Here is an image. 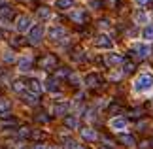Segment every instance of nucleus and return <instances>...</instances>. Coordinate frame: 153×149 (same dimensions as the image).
<instances>
[{"instance_id": "obj_1", "label": "nucleus", "mask_w": 153, "mask_h": 149, "mask_svg": "<svg viewBox=\"0 0 153 149\" xmlns=\"http://www.w3.org/2000/svg\"><path fill=\"white\" fill-rule=\"evenodd\" d=\"M153 89V74L149 72H144L136 77V81H134V91L136 93H146Z\"/></svg>"}, {"instance_id": "obj_2", "label": "nucleus", "mask_w": 153, "mask_h": 149, "mask_svg": "<svg viewBox=\"0 0 153 149\" xmlns=\"http://www.w3.org/2000/svg\"><path fill=\"white\" fill-rule=\"evenodd\" d=\"M44 34H45L44 25H34V27L30 28V30H28V42H30L32 45H38L40 42H42Z\"/></svg>"}, {"instance_id": "obj_3", "label": "nucleus", "mask_w": 153, "mask_h": 149, "mask_svg": "<svg viewBox=\"0 0 153 149\" xmlns=\"http://www.w3.org/2000/svg\"><path fill=\"white\" fill-rule=\"evenodd\" d=\"M15 28H17V32H27V30H30L32 28V19L28 15H19L15 19Z\"/></svg>"}, {"instance_id": "obj_4", "label": "nucleus", "mask_w": 153, "mask_h": 149, "mask_svg": "<svg viewBox=\"0 0 153 149\" xmlns=\"http://www.w3.org/2000/svg\"><path fill=\"white\" fill-rule=\"evenodd\" d=\"M132 53L136 55L138 59H146V57H149L151 55V47L148 44H132Z\"/></svg>"}, {"instance_id": "obj_5", "label": "nucleus", "mask_w": 153, "mask_h": 149, "mask_svg": "<svg viewBox=\"0 0 153 149\" xmlns=\"http://www.w3.org/2000/svg\"><path fill=\"white\" fill-rule=\"evenodd\" d=\"M95 45L98 49H111V47H114V40H111L108 34H98L95 38Z\"/></svg>"}, {"instance_id": "obj_6", "label": "nucleus", "mask_w": 153, "mask_h": 149, "mask_svg": "<svg viewBox=\"0 0 153 149\" xmlns=\"http://www.w3.org/2000/svg\"><path fill=\"white\" fill-rule=\"evenodd\" d=\"M40 66H42L44 70H53L57 68V57L55 55H45L40 59Z\"/></svg>"}, {"instance_id": "obj_7", "label": "nucleus", "mask_w": 153, "mask_h": 149, "mask_svg": "<svg viewBox=\"0 0 153 149\" xmlns=\"http://www.w3.org/2000/svg\"><path fill=\"white\" fill-rule=\"evenodd\" d=\"M85 85L87 87H93V89H95V87H100L102 85V77L100 76H98V74H87L85 76Z\"/></svg>"}, {"instance_id": "obj_8", "label": "nucleus", "mask_w": 153, "mask_h": 149, "mask_svg": "<svg viewBox=\"0 0 153 149\" xmlns=\"http://www.w3.org/2000/svg\"><path fill=\"white\" fill-rule=\"evenodd\" d=\"M25 87H28V93H32V94H40V93H42V83H40L36 77L28 79L25 83Z\"/></svg>"}, {"instance_id": "obj_9", "label": "nucleus", "mask_w": 153, "mask_h": 149, "mask_svg": "<svg viewBox=\"0 0 153 149\" xmlns=\"http://www.w3.org/2000/svg\"><path fill=\"white\" fill-rule=\"evenodd\" d=\"M48 34H49V38H51V40H55V42H57V40H62L64 36H66V30H64L62 27H51Z\"/></svg>"}, {"instance_id": "obj_10", "label": "nucleus", "mask_w": 153, "mask_h": 149, "mask_svg": "<svg viewBox=\"0 0 153 149\" xmlns=\"http://www.w3.org/2000/svg\"><path fill=\"white\" fill-rule=\"evenodd\" d=\"M79 134H81V138L87 140V142H95V140L98 138V134L95 132V128H89V127L81 128V130H79Z\"/></svg>"}, {"instance_id": "obj_11", "label": "nucleus", "mask_w": 153, "mask_h": 149, "mask_svg": "<svg viewBox=\"0 0 153 149\" xmlns=\"http://www.w3.org/2000/svg\"><path fill=\"white\" fill-rule=\"evenodd\" d=\"M45 91L49 93H59L61 91V85H59V79H55V77H49V79H45Z\"/></svg>"}, {"instance_id": "obj_12", "label": "nucleus", "mask_w": 153, "mask_h": 149, "mask_svg": "<svg viewBox=\"0 0 153 149\" xmlns=\"http://www.w3.org/2000/svg\"><path fill=\"white\" fill-rule=\"evenodd\" d=\"M110 127L114 130H123V128H127V119L125 117H114L110 121Z\"/></svg>"}, {"instance_id": "obj_13", "label": "nucleus", "mask_w": 153, "mask_h": 149, "mask_svg": "<svg viewBox=\"0 0 153 149\" xmlns=\"http://www.w3.org/2000/svg\"><path fill=\"white\" fill-rule=\"evenodd\" d=\"M10 110H11V102H10L8 98L0 96V115L8 117V115H10Z\"/></svg>"}, {"instance_id": "obj_14", "label": "nucleus", "mask_w": 153, "mask_h": 149, "mask_svg": "<svg viewBox=\"0 0 153 149\" xmlns=\"http://www.w3.org/2000/svg\"><path fill=\"white\" fill-rule=\"evenodd\" d=\"M70 19H72L74 23H79V25H81V23H85V21H87V13H85L83 10H76V11H72Z\"/></svg>"}, {"instance_id": "obj_15", "label": "nucleus", "mask_w": 153, "mask_h": 149, "mask_svg": "<svg viewBox=\"0 0 153 149\" xmlns=\"http://www.w3.org/2000/svg\"><path fill=\"white\" fill-rule=\"evenodd\" d=\"M23 100H25V102H27L28 106H38V104H40L38 94H32V93H28V91L23 93Z\"/></svg>"}, {"instance_id": "obj_16", "label": "nucleus", "mask_w": 153, "mask_h": 149, "mask_svg": "<svg viewBox=\"0 0 153 149\" xmlns=\"http://www.w3.org/2000/svg\"><path fill=\"white\" fill-rule=\"evenodd\" d=\"M55 8L61 10V11L72 10L74 8V0H55Z\"/></svg>"}, {"instance_id": "obj_17", "label": "nucleus", "mask_w": 153, "mask_h": 149, "mask_svg": "<svg viewBox=\"0 0 153 149\" xmlns=\"http://www.w3.org/2000/svg\"><path fill=\"white\" fill-rule=\"evenodd\" d=\"M123 62V57L117 55V53H108V57H106V64H110V66H115V64H121Z\"/></svg>"}, {"instance_id": "obj_18", "label": "nucleus", "mask_w": 153, "mask_h": 149, "mask_svg": "<svg viewBox=\"0 0 153 149\" xmlns=\"http://www.w3.org/2000/svg\"><path fill=\"white\" fill-rule=\"evenodd\" d=\"M36 17H38V19H42V21H48V19H51V10L48 8V6H42V8H38Z\"/></svg>"}, {"instance_id": "obj_19", "label": "nucleus", "mask_w": 153, "mask_h": 149, "mask_svg": "<svg viewBox=\"0 0 153 149\" xmlns=\"http://www.w3.org/2000/svg\"><path fill=\"white\" fill-rule=\"evenodd\" d=\"M30 68H32V59H28V57L19 59V72H28Z\"/></svg>"}, {"instance_id": "obj_20", "label": "nucleus", "mask_w": 153, "mask_h": 149, "mask_svg": "<svg viewBox=\"0 0 153 149\" xmlns=\"http://www.w3.org/2000/svg\"><path fill=\"white\" fill-rule=\"evenodd\" d=\"M68 108H70V104H68V102H59V104L53 106V111H55L57 115H64V113L68 111Z\"/></svg>"}, {"instance_id": "obj_21", "label": "nucleus", "mask_w": 153, "mask_h": 149, "mask_svg": "<svg viewBox=\"0 0 153 149\" xmlns=\"http://www.w3.org/2000/svg\"><path fill=\"white\" fill-rule=\"evenodd\" d=\"M64 127H66V128H78V127H79L78 117H74V115L64 117Z\"/></svg>"}, {"instance_id": "obj_22", "label": "nucleus", "mask_w": 153, "mask_h": 149, "mask_svg": "<svg viewBox=\"0 0 153 149\" xmlns=\"http://www.w3.org/2000/svg\"><path fill=\"white\" fill-rule=\"evenodd\" d=\"M13 17V10L10 6H0V19H11Z\"/></svg>"}, {"instance_id": "obj_23", "label": "nucleus", "mask_w": 153, "mask_h": 149, "mask_svg": "<svg viewBox=\"0 0 153 149\" xmlns=\"http://www.w3.org/2000/svg\"><path fill=\"white\" fill-rule=\"evenodd\" d=\"M119 142L123 145H127V147L136 144V142H134V136H131V134H119Z\"/></svg>"}, {"instance_id": "obj_24", "label": "nucleus", "mask_w": 153, "mask_h": 149, "mask_svg": "<svg viewBox=\"0 0 153 149\" xmlns=\"http://www.w3.org/2000/svg\"><path fill=\"white\" fill-rule=\"evenodd\" d=\"M134 21H136L138 25H148V15H146L142 10H138L136 13H134Z\"/></svg>"}, {"instance_id": "obj_25", "label": "nucleus", "mask_w": 153, "mask_h": 149, "mask_svg": "<svg viewBox=\"0 0 153 149\" xmlns=\"http://www.w3.org/2000/svg\"><path fill=\"white\" fill-rule=\"evenodd\" d=\"M142 36L148 40V42H151V40H153V25H146V28L142 30Z\"/></svg>"}, {"instance_id": "obj_26", "label": "nucleus", "mask_w": 153, "mask_h": 149, "mask_svg": "<svg viewBox=\"0 0 153 149\" xmlns=\"http://www.w3.org/2000/svg\"><path fill=\"white\" fill-rule=\"evenodd\" d=\"M72 57H74V61H79V62L85 61V53H83V49H76Z\"/></svg>"}, {"instance_id": "obj_27", "label": "nucleus", "mask_w": 153, "mask_h": 149, "mask_svg": "<svg viewBox=\"0 0 153 149\" xmlns=\"http://www.w3.org/2000/svg\"><path fill=\"white\" fill-rule=\"evenodd\" d=\"M25 83H23V81H13V91L15 93H25Z\"/></svg>"}, {"instance_id": "obj_28", "label": "nucleus", "mask_w": 153, "mask_h": 149, "mask_svg": "<svg viewBox=\"0 0 153 149\" xmlns=\"http://www.w3.org/2000/svg\"><path fill=\"white\" fill-rule=\"evenodd\" d=\"M10 127H15V119H6L0 123V128H10Z\"/></svg>"}, {"instance_id": "obj_29", "label": "nucleus", "mask_w": 153, "mask_h": 149, "mask_svg": "<svg viewBox=\"0 0 153 149\" xmlns=\"http://www.w3.org/2000/svg\"><path fill=\"white\" fill-rule=\"evenodd\" d=\"M70 74H72V72H70L68 68H59V70H57V76H59V77H68Z\"/></svg>"}, {"instance_id": "obj_30", "label": "nucleus", "mask_w": 153, "mask_h": 149, "mask_svg": "<svg viewBox=\"0 0 153 149\" xmlns=\"http://www.w3.org/2000/svg\"><path fill=\"white\" fill-rule=\"evenodd\" d=\"M30 138L32 140H42L44 138V132H42V130H32V132H30Z\"/></svg>"}, {"instance_id": "obj_31", "label": "nucleus", "mask_w": 153, "mask_h": 149, "mask_svg": "<svg viewBox=\"0 0 153 149\" xmlns=\"http://www.w3.org/2000/svg\"><path fill=\"white\" fill-rule=\"evenodd\" d=\"M134 68H136V66H134L132 62H125V68H123V72H125V74H131V72H134Z\"/></svg>"}, {"instance_id": "obj_32", "label": "nucleus", "mask_w": 153, "mask_h": 149, "mask_svg": "<svg viewBox=\"0 0 153 149\" xmlns=\"http://www.w3.org/2000/svg\"><path fill=\"white\" fill-rule=\"evenodd\" d=\"M4 61H6V62H13V61H15V55H13L11 51H6V55H4Z\"/></svg>"}, {"instance_id": "obj_33", "label": "nucleus", "mask_w": 153, "mask_h": 149, "mask_svg": "<svg viewBox=\"0 0 153 149\" xmlns=\"http://www.w3.org/2000/svg\"><path fill=\"white\" fill-rule=\"evenodd\" d=\"M78 144H76L74 140H66V144H64V149H76Z\"/></svg>"}, {"instance_id": "obj_34", "label": "nucleus", "mask_w": 153, "mask_h": 149, "mask_svg": "<svg viewBox=\"0 0 153 149\" xmlns=\"http://www.w3.org/2000/svg\"><path fill=\"white\" fill-rule=\"evenodd\" d=\"M68 79H70V83H72V85H79V77L76 76V74H70Z\"/></svg>"}, {"instance_id": "obj_35", "label": "nucleus", "mask_w": 153, "mask_h": 149, "mask_svg": "<svg viewBox=\"0 0 153 149\" xmlns=\"http://www.w3.org/2000/svg\"><path fill=\"white\" fill-rule=\"evenodd\" d=\"M142 115H144L142 110H132L131 111V117H134V119H138V117H142Z\"/></svg>"}, {"instance_id": "obj_36", "label": "nucleus", "mask_w": 153, "mask_h": 149, "mask_svg": "<svg viewBox=\"0 0 153 149\" xmlns=\"http://www.w3.org/2000/svg\"><path fill=\"white\" fill-rule=\"evenodd\" d=\"M146 128H148V121H138V130L140 132H144Z\"/></svg>"}, {"instance_id": "obj_37", "label": "nucleus", "mask_w": 153, "mask_h": 149, "mask_svg": "<svg viewBox=\"0 0 153 149\" xmlns=\"http://www.w3.org/2000/svg\"><path fill=\"white\" fill-rule=\"evenodd\" d=\"M136 2H138V4H140V6H142V8H144V6H148V4H151L153 0H136Z\"/></svg>"}, {"instance_id": "obj_38", "label": "nucleus", "mask_w": 153, "mask_h": 149, "mask_svg": "<svg viewBox=\"0 0 153 149\" xmlns=\"http://www.w3.org/2000/svg\"><path fill=\"white\" fill-rule=\"evenodd\" d=\"M11 44H13V45H21V44H23V40H21V38H17V36H15L13 40H11Z\"/></svg>"}, {"instance_id": "obj_39", "label": "nucleus", "mask_w": 153, "mask_h": 149, "mask_svg": "<svg viewBox=\"0 0 153 149\" xmlns=\"http://www.w3.org/2000/svg\"><path fill=\"white\" fill-rule=\"evenodd\" d=\"M36 119H38V121H48V119H49V117H48V115H38Z\"/></svg>"}, {"instance_id": "obj_40", "label": "nucleus", "mask_w": 153, "mask_h": 149, "mask_svg": "<svg viewBox=\"0 0 153 149\" xmlns=\"http://www.w3.org/2000/svg\"><path fill=\"white\" fill-rule=\"evenodd\" d=\"M34 149H45V147H44V145H40V144H38V145H34Z\"/></svg>"}, {"instance_id": "obj_41", "label": "nucleus", "mask_w": 153, "mask_h": 149, "mask_svg": "<svg viewBox=\"0 0 153 149\" xmlns=\"http://www.w3.org/2000/svg\"><path fill=\"white\" fill-rule=\"evenodd\" d=\"M0 38H4V32L2 30H0Z\"/></svg>"}, {"instance_id": "obj_42", "label": "nucleus", "mask_w": 153, "mask_h": 149, "mask_svg": "<svg viewBox=\"0 0 153 149\" xmlns=\"http://www.w3.org/2000/svg\"><path fill=\"white\" fill-rule=\"evenodd\" d=\"M76 149H85V147H81V145H78V147H76Z\"/></svg>"}, {"instance_id": "obj_43", "label": "nucleus", "mask_w": 153, "mask_h": 149, "mask_svg": "<svg viewBox=\"0 0 153 149\" xmlns=\"http://www.w3.org/2000/svg\"><path fill=\"white\" fill-rule=\"evenodd\" d=\"M149 145H151V147H153V140H151V142H149Z\"/></svg>"}, {"instance_id": "obj_44", "label": "nucleus", "mask_w": 153, "mask_h": 149, "mask_svg": "<svg viewBox=\"0 0 153 149\" xmlns=\"http://www.w3.org/2000/svg\"><path fill=\"white\" fill-rule=\"evenodd\" d=\"M102 149H108V147H102Z\"/></svg>"}, {"instance_id": "obj_45", "label": "nucleus", "mask_w": 153, "mask_h": 149, "mask_svg": "<svg viewBox=\"0 0 153 149\" xmlns=\"http://www.w3.org/2000/svg\"><path fill=\"white\" fill-rule=\"evenodd\" d=\"M49 149H55V147H49Z\"/></svg>"}]
</instances>
